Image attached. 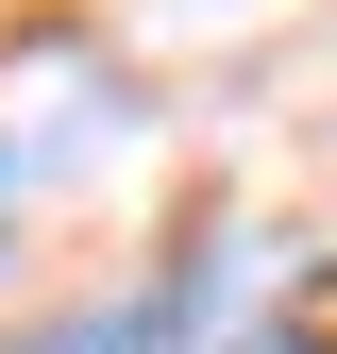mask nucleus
Masks as SVG:
<instances>
[{"mask_svg":"<svg viewBox=\"0 0 337 354\" xmlns=\"http://www.w3.org/2000/svg\"><path fill=\"white\" fill-rule=\"evenodd\" d=\"M202 304V270H168L135 304H84V321H34V337H0V354H168V321Z\"/></svg>","mask_w":337,"mask_h":354,"instance_id":"f257e3e1","label":"nucleus"},{"mask_svg":"<svg viewBox=\"0 0 337 354\" xmlns=\"http://www.w3.org/2000/svg\"><path fill=\"white\" fill-rule=\"evenodd\" d=\"M34 169H51V136H0V186H34Z\"/></svg>","mask_w":337,"mask_h":354,"instance_id":"f03ea898","label":"nucleus"}]
</instances>
